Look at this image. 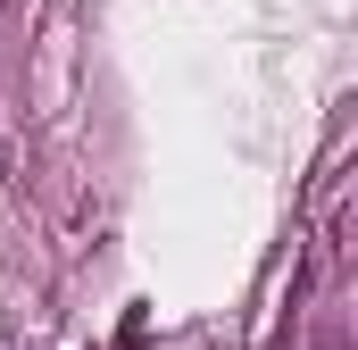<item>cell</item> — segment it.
<instances>
[]
</instances>
